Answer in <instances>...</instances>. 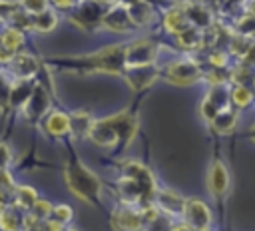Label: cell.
<instances>
[{
    "mask_svg": "<svg viewBox=\"0 0 255 231\" xmlns=\"http://www.w3.org/2000/svg\"><path fill=\"white\" fill-rule=\"evenodd\" d=\"M72 10L74 12L70 14V22L86 32L102 26V16L106 12V8L96 0H78V4Z\"/></svg>",
    "mask_w": 255,
    "mask_h": 231,
    "instance_id": "6",
    "label": "cell"
},
{
    "mask_svg": "<svg viewBox=\"0 0 255 231\" xmlns=\"http://www.w3.org/2000/svg\"><path fill=\"white\" fill-rule=\"evenodd\" d=\"M24 46V34L12 26H8L6 30L0 32V48L10 52L12 56L18 54V50Z\"/></svg>",
    "mask_w": 255,
    "mask_h": 231,
    "instance_id": "25",
    "label": "cell"
},
{
    "mask_svg": "<svg viewBox=\"0 0 255 231\" xmlns=\"http://www.w3.org/2000/svg\"><path fill=\"white\" fill-rule=\"evenodd\" d=\"M50 2H52V6L58 8V10H72V8L78 4V0H50Z\"/></svg>",
    "mask_w": 255,
    "mask_h": 231,
    "instance_id": "40",
    "label": "cell"
},
{
    "mask_svg": "<svg viewBox=\"0 0 255 231\" xmlns=\"http://www.w3.org/2000/svg\"><path fill=\"white\" fill-rule=\"evenodd\" d=\"M157 211L165 213L167 217H181L183 213V205H185V197H181L177 191L169 189V187H157L153 193V201H151Z\"/></svg>",
    "mask_w": 255,
    "mask_h": 231,
    "instance_id": "12",
    "label": "cell"
},
{
    "mask_svg": "<svg viewBox=\"0 0 255 231\" xmlns=\"http://www.w3.org/2000/svg\"><path fill=\"white\" fill-rule=\"evenodd\" d=\"M102 26L106 28V30H110V32H129V30H133V26H131V22H129V16H128V10H126V6L124 4H114V6H110L106 12H104V16H102Z\"/></svg>",
    "mask_w": 255,
    "mask_h": 231,
    "instance_id": "14",
    "label": "cell"
},
{
    "mask_svg": "<svg viewBox=\"0 0 255 231\" xmlns=\"http://www.w3.org/2000/svg\"><path fill=\"white\" fill-rule=\"evenodd\" d=\"M40 121H42L44 131L52 137H62V135L70 133V117H68V114H64L60 110H50Z\"/></svg>",
    "mask_w": 255,
    "mask_h": 231,
    "instance_id": "17",
    "label": "cell"
},
{
    "mask_svg": "<svg viewBox=\"0 0 255 231\" xmlns=\"http://www.w3.org/2000/svg\"><path fill=\"white\" fill-rule=\"evenodd\" d=\"M62 231H76V229H70V227H64Z\"/></svg>",
    "mask_w": 255,
    "mask_h": 231,
    "instance_id": "44",
    "label": "cell"
},
{
    "mask_svg": "<svg viewBox=\"0 0 255 231\" xmlns=\"http://www.w3.org/2000/svg\"><path fill=\"white\" fill-rule=\"evenodd\" d=\"M18 4L28 14H38V12L46 10V8H50L48 6V0H18Z\"/></svg>",
    "mask_w": 255,
    "mask_h": 231,
    "instance_id": "38",
    "label": "cell"
},
{
    "mask_svg": "<svg viewBox=\"0 0 255 231\" xmlns=\"http://www.w3.org/2000/svg\"><path fill=\"white\" fill-rule=\"evenodd\" d=\"M163 26H165V30H167V32H171L173 36H175V34H179L181 30L189 28L187 18H185V14H183V8H181V6H173V8H169V10L165 12Z\"/></svg>",
    "mask_w": 255,
    "mask_h": 231,
    "instance_id": "23",
    "label": "cell"
},
{
    "mask_svg": "<svg viewBox=\"0 0 255 231\" xmlns=\"http://www.w3.org/2000/svg\"><path fill=\"white\" fill-rule=\"evenodd\" d=\"M20 4L18 2H12V0H0V22H6L10 24L12 18L20 12Z\"/></svg>",
    "mask_w": 255,
    "mask_h": 231,
    "instance_id": "36",
    "label": "cell"
},
{
    "mask_svg": "<svg viewBox=\"0 0 255 231\" xmlns=\"http://www.w3.org/2000/svg\"><path fill=\"white\" fill-rule=\"evenodd\" d=\"M68 117H70V133L74 137H88V131L94 121L92 116L88 112H74Z\"/></svg>",
    "mask_w": 255,
    "mask_h": 231,
    "instance_id": "27",
    "label": "cell"
},
{
    "mask_svg": "<svg viewBox=\"0 0 255 231\" xmlns=\"http://www.w3.org/2000/svg\"><path fill=\"white\" fill-rule=\"evenodd\" d=\"M112 229L114 231H139L143 229L139 207L122 205L112 213Z\"/></svg>",
    "mask_w": 255,
    "mask_h": 231,
    "instance_id": "13",
    "label": "cell"
},
{
    "mask_svg": "<svg viewBox=\"0 0 255 231\" xmlns=\"http://www.w3.org/2000/svg\"><path fill=\"white\" fill-rule=\"evenodd\" d=\"M24 215H26V211L14 203L2 207L0 209V231H22Z\"/></svg>",
    "mask_w": 255,
    "mask_h": 231,
    "instance_id": "19",
    "label": "cell"
},
{
    "mask_svg": "<svg viewBox=\"0 0 255 231\" xmlns=\"http://www.w3.org/2000/svg\"><path fill=\"white\" fill-rule=\"evenodd\" d=\"M56 26H58V14L52 8H46L38 14H32V30L46 34V32H52Z\"/></svg>",
    "mask_w": 255,
    "mask_h": 231,
    "instance_id": "26",
    "label": "cell"
},
{
    "mask_svg": "<svg viewBox=\"0 0 255 231\" xmlns=\"http://www.w3.org/2000/svg\"><path fill=\"white\" fill-rule=\"evenodd\" d=\"M227 48H229V54H233L235 58L247 60V56L253 50V44H251V38H243V36H237V34L231 32V38L227 42Z\"/></svg>",
    "mask_w": 255,
    "mask_h": 231,
    "instance_id": "29",
    "label": "cell"
},
{
    "mask_svg": "<svg viewBox=\"0 0 255 231\" xmlns=\"http://www.w3.org/2000/svg\"><path fill=\"white\" fill-rule=\"evenodd\" d=\"M159 54V44L149 38H137L124 46V68L151 66Z\"/></svg>",
    "mask_w": 255,
    "mask_h": 231,
    "instance_id": "4",
    "label": "cell"
},
{
    "mask_svg": "<svg viewBox=\"0 0 255 231\" xmlns=\"http://www.w3.org/2000/svg\"><path fill=\"white\" fill-rule=\"evenodd\" d=\"M163 76H165V80L169 84H175V86H191V84H195V82H199L203 78V70H201V66L195 60L183 58V60L171 62L163 70Z\"/></svg>",
    "mask_w": 255,
    "mask_h": 231,
    "instance_id": "5",
    "label": "cell"
},
{
    "mask_svg": "<svg viewBox=\"0 0 255 231\" xmlns=\"http://www.w3.org/2000/svg\"><path fill=\"white\" fill-rule=\"evenodd\" d=\"M124 6L128 10V16H129V22H131L133 28L149 24V20L153 16V10H151V6L145 0H133V2L124 4Z\"/></svg>",
    "mask_w": 255,
    "mask_h": 231,
    "instance_id": "20",
    "label": "cell"
},
{
    "mask_svg": "<svg viewBox=\"0 0 255 231\" xmlns=\"http://www.w3.org/2000/svg\"><path fill=\"white\" fill-rule=\"evenodd\" d=\"M253 102V92L251 88L245 86H231L229 88V106H235L237 110L249 108Z\"/></svg>",
    "mask_w": 255,
    "mask_h": 231,
    "instance_id": "30",
    "label": "cell"
},
{
    "mask_svg": "<svg viewBox=\"0 0 255 231\" xmlns=\"http://www.w3.org/2000/svg\"><path fill=\"white\" fill-rule=\"evenodd\" d=\"M10 88L12 80L6 74H0V112L10 108Z\"/></svg>",
    "mask_w": 255,
    "mask_h": 231,
    "instance_id": "37",
    "label": "cell"
},
{
    "mask_svg": "<svg viewBox=\"0 0 255 231\" xmlns=\"http://www.w3.org/2000/svg\"><path fill=\"white\" fill-rule=\"evenodd\" d=\"M175 38V44L183 50H197L205 44V32L203 30H197V28H185L181 30L179 34L173 36Z\"/></svg>",
    "mask_w": 255,
    "mask_h": 231,
    "instance_id": "21",
    "label": "cell"
},
{
    "mask_svg": "<svg viewBox=\"0 0 255 231\" xmlns=\"http://www.w3.org/2000/svg\"><path fill=\"white\" fill-rule=\"evenodd\" d=\"M229 80L233 82V86H245V88H249V84H251V68L247 64H239L235 70L229 72Z\"/></svg>",
    "mask_w": 255,
    "mask_h": 231,
    "instance_id": "32",
    "label": "cell"
},
{
    "mask_svg": "<svg viewBox=\"0 0 255 231\" xmlns=\"http://www.w3.org/2000/svg\"><path fill=\"white\" fill-rule=\"evenodd\" d=\"M36 199H38V193H36V189L30 187V185H16V189H14V193H12V203L18 205V207L24 209V211H28V209L36 203Z\"/></svg>",
    "mask_w": 255,
    "mask_h": 231,
    "instance_id": "28",
    "label": "cell"
},
{
    "mask_svg": "<svg viewBox=\"0 0 255 231\" xmlns=\"http://www.w3.org/2000/svg\"><path fill=\"white\" fill-rule=\"evenodd\" d=\"M139 231H143V229H139Z\"/></svg>",
    "mask_w": 255,
    "mask_h": 231,
    "instance_id": "45",
    "label": "cell"
},
{
    "mask_svg": "<svg viewBox=\"0 0 255 231\" xmlns=\"http://www.w3.org/2000/svg\"><path fill=\"white\" fill-rule=\"evenodd\" d=\"M50 68L68 72V74H80V76H92L98 72L122 76L124 72V44L102 48L94 54L84 56H66V58H52Z\"/></svg>",
    "mask_w": 255,
    "mask_h": 231,
    "instance_id": "1",
    "label": "cell"
},
{
    "mask_svg": "<svg viewBox=\"0 0 255 231\" xmlns=\"http://www.w3.org/2000/svg\"><path fill=\"white\" fill-rule=\"evenodd\" d=\"M207 185L209 191L217 197L225 195L229 189V171L223 165V161H213L209 167V175H207Z\"/></svg>",
    "mask_w": 255,
    "mask_h": 231,
    "instance_id": "18",
    "label": "cell"
},
{
    "mask_svg": "<svg viewBox=\"0 0 255 231\" xmlns=\"http://www.w3.org/2000/svg\"><path fill=\"white\" fill-rule=\"evenodd\" d=\"M183 14L187 18V24L191 28H197V30H209L213 26V18H211V10L199 0V2H189V4H183Z\"/></svg>",
    "mask_w": 255,
    "mask_h": 231,
    "instance_id": "16",
    "label": "cell"
},
{
    "mask_svg": "<svg viewBox=\"0 0 255 231\" xmlns=\"http://www.w3.org/2000/svg\"><path fill=\"white\" fill-rule=\"evenodd\" d=\"M10 161H12V151H10V147H8V143L0 141V169H8Z\"/></svg>",
    "mask_w": 255,
    "mask_h": 231,
    "instance_id": "39",
    "label": "cell"
},
{
    "mask_svg": "<svg viewBox=\"0 0 255 231\" xmlns=\"http://www.w3.org/2000/svg\"><path fill=\"white\" fill-rule=\"evenodd\" d=\"M171 227H173L171 217H167L165 213L157 211V213L143 225V231H171Z\"/></svg>",
    "mask_w": 255,
    "mask_h": 231,
    "instance_id": "31",
    "label": "cell"
},
{
    "mask_svg": "<svg viewBox=\"0 0 255 231\" xmlns=\"http://www.w3.org/2000/svg\"><path fill=\"white\" fill-rule=\"evenodd\" d=\"M36 84V78L32 80H14L10 88V108H22L32 94V88Z\"/></svg>",
    "mask_w": 255,
    "mask_h": 231,
    "instance_id": "22",
    "label": "cell"
},
{
    "mask_svg": "<svg viewBox=\"0 0 255 231\" xmlns=\"http://www.w3.org/2000/svg\"><path fill=\"white\" fill-rule=\"evenodd\" d=\"M209 123H211V127H213L215 131H219V133H229V131L237 125V110L225 108V110H221L219 114H215V117H213Z\"/></svg>",
    "mask_w": 255,
    "mask_h": 231,
    "instance_id": "24",
    "label": "cell"
},
{
    "mask_svg": "<svg viewBox=\"0 0 255 231\" xmlns=\"http://www.w3.org/2000/svg\"><path fill=\"white\" fill-rule=\"evenodd\" d=\"M181 217H183V223L193 231H207L211 223V211L207 203H203L201 199H185Z\"/></svg>",
    "mask_w": 255,
    "mask_h": 231,
    "instance_id": "9",
    "label": "cell"
},
{
    "mask_svg": "<svg viewBox=\"0 0 255 231\" xmlns=\"http://www.w3.org/2000/svg\"><path fill=\"white\" fill-rule=\"evenodd\" d=\"M10 203H12V193H8L6 189L0 187V209L6 207V205H10Z\"/></svg>",
    "mask_w": 255,
    "mask_h": 231,
    "instance_id": "41",
    "label": "cell"
},
{
    "mask_svg": "<svg viewBox=\"0 0 255 231\" xmlns=\"http://www.w3.org/2000/svg\"><path fill=\"white\" fill-rule=\"evenodd\" d=\"M253 28H255V26H253V14H251V12H245L243 16H239V18H237L233 34L243 36V38H251Z\"/></svg>",
    "mask_w": 255,
    "mask_h": 231,
    "instance_id": "35",
    "label": "cell"
},
{
    "mask_svg": "<svg viewBox=\"0 0 255 231\" xmlns=\"http://www.w3.org/2000/svg\"><path fill=\"white\" fill-rule=\"evenodd\" d=\"M72 217H74L72 207H70V205H66V203H60V205L52 207V211H50V217H48V219H52V221H56V223H60V225H64V227H66V225L72 221Z\"/></svg>",
    "mask_w": 255,
    "mask_h": 231,
    "instance_id": "34",
    "label": "cell"
},
{
    "mask_svg": "<svg viewBox=\"0 0 255 231\" xmlns=\"http://www.w3.org/2000/svg\"><path fill=\"white\" fill-rule=\"evenodd\" d=\"M8 68L14 80H32L40 70L38 60L30 54H14L8 62Z\"/></svg>",
    "mask_w": 255,
    "mask_h": 231,
    "instance_id": "15",
    "label": "cell"
},
{
    "mask_svg": "<svg viewBox=\"0 0 255 231\" xmlns=\"http://www.w3.org/2000/svg\"><path fill=\"white\" fill-rule=\"evenodd\" d=\"M175 2H179V6H183V4H189V2H199V0H175Z\"/></svg>",
    "mask_w": 255,
    "mask_h": 231,
    "instance_id": "43",
    "label": "cell"
},
{
    "mask_svg": "<svg viewBox=\"0 0 255 231\" xmlns=\"http://www.w3.org/2000/svg\"><path fill=\"white\" fill-rule=\"evenodd\" d=\"M20 110L28 121H40L50 112V94H48L46 86L36 82L32 88V94L28 96L26 104Z\"/></svg>",
    "mask_w": 255,
    "mask_h": 231,
    "instance_id": "7",
    "label": "cell"
},
{
    "mask_svg": "<svg viewBox=\"0 0 255 231\" xmlns=\"http://www.w3.org/2000/svg\"><path fill=\"white\" fill-rule=\"evenodd\" d=\"M64 179H66L68 189H70L78 199H82L84 203H90V205L100 203V197H102V181H100V177H98L90 167H86L80 159L72 157V159L66 163Z\"/></svg>",
    "mask_w": 255,
    "mask_h": 231,
    "instance_id": "3",
    "label": "cell"
},
{
    "mask_svg": "<svg viewBox=\"0 0 255 231\" xmlns=\"http://www.w3.org/2000/svg\"><path fill=\"white\" fill-rule=\"evenodd\" d=\"M137 131V119L129 112H122L110 117H102L92 121L88 131V139L98 147H114V145H129Z\"/></svg>",
    "mask_w": 255,
    "mask_h": 231,
    "instance_id": "2",
    "label": "cell"
},
{
    "mask_svg": "<svg viewBox=\"0 0 255 231\" xmlns=\"http://www.w3.org/2000/svg\"><path fill=\"white\" fill-rule=\"evenodd\" d=\"M52 207H54V205H52L50 201H46V199H40V197H38V199H36V203H34L26 213H28V215H32L36 221H40V223H42V221H46V219L50 217Z\"/></svg>",
    "mask_w": 255,
    "mask_h": 231,
    "instance_id": "33",
    "label": "cell"
},
{
    "mask_svg": "<svg viewBox=\"0 0 255 231\" xmlns=\"http://www.w3.org/2000/svg\"><path fill=\"white\" fill-rule=\"evenodd\" d=\"M225 108H229V88H225V84H221V86H211V90L205 94V98L201 102L199 112L205 121H211L215 117V114H219Z\"/></svg>",
    "mask_w": 255,
    "mask_h": 231,
    "instance_id": "11",
    "label": "cell"
},
{
    "mask_svg": "<svg viewBox=\"0 0 255 231\" xmlns=\"http://www.w3.org/2000/svg\"><path fill=\"white\" fill-rule=\"evenodd\" d=\"M98 4H102V6H114V4H118L120 0H96Z\"/></svg>",
    "mask_w": 255,
    "mask_h": 231,
    "instance_id": "42",
    "label": "cell"
},
{
    "mask_svg": "<svg viewBox=\"0 0 255 231\" xmlns=\"http://www.w3.org/2000/svg\"><path fill=\"white\" fill-rule=\"evenodd\" d=\"M122 175L128 177V179H131V181H135V183L143 189L145 197H147L149 201H153V193H155L157 185H155V179H153L151 171H149L143 163H139V161H135V159L124 161V163H122Z\"/></svg>",
    "mask_w": 255,
    "mask_h": 231,
    "instance_id": "8",
    "label": "cell"
},
{
    "mask_svg": "<svg viewBox=\"0 0 255 231\" xmlns=\"http://www.w3.org/2000/svg\"><path fill=\"white\" fill-rule=\"evenodd\" d=\"M122 76H124V80H126V84L131 92H141L157 80L159 70H157L155 64H151V66H133V68H124Z\"/></svg>",
    "mask_w": 255,
    "mask_h": 231,
    "instance_id": "10",
    "label": "cell"
}]
</instances>
